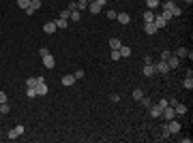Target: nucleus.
I'll return each instance as SVG.
<instances>
[{
	"label": "nucleus",
	"instance_id": "33",
	"mask_svg": "<svg viewBox=\"0 0 193 143\" xmlns=\"http://www.w3.org/2000/svg\"><path fill=\"white\" fill-rule=\"evenodd\" d=\"M26 96H28V98H35V96H36V90H35V88H28V90H26Z\"/></svg>",
	"mask_w": 193,
	"mask_h": 143
},
{
	"label": "nucleus",
	"instance_id": "46",
	"mask_svg": "<svg viewBox=\"0 0 193 143\" xmlns=\"http://www.w3.org/2000/svg\"><path fill=\"white\" fill-rule=\"evenodd\" d=\"M86 2H95V0H86Z\"/></svg>",
	"mask_w": 193,
	"mask_h": 143
},
{
	"label": "nucleus",
	"instance_id": "38",
	"mask_svg": "<svg viewBox=\"0 0 193 143\" xmlns=\"http://www.w3.org/2000/svg\"><path fill=\"white\" fill-rule=\"evenodd\" d=\"M105 15H108V19H116V11H112V9H109Z\"/></svg>",
	"mask_w": 193,
	"mask_h": 143
},
{
	"label": "nucleus",
	"instance_id": "44",
	"mask_svg": "<svg viewBox=\"0 0 193 143\" xmlns=\"http://www.w3.org/2000/svg\"><path fill=\"white\" fill-rule=\"evenodd\" d=\"M169 58V51H161V60H168Z\"/></svg>",
	"mask_w": 193,
	"mask_h": 143
},
{
	"label": "nucleus",
	"instance_id": "2",
	"mask_svg": "<svg viewBox=\"0 0 193 143\" xmlns=\"http://www.w3.org/2000/svg\"><path fill=\"white\" fill-rule=\"evenodd\" d=\"M41 9V0H30V4H28V9H26V15H35V11Z\"/></svg>",
	"mask_w": 193,
	"mask_h": 143
},
{
	"label": "nucleus",
	"instance_id": "43",
	"mask_svg": "<svg viewBox=\"0 0 193 143\" xmlns=\"http://www.w3.org/2000/svg\"><path fill=\"white\" fill-rule=\"evenodd\" d=\"M75 9H77V4H75V2H69V9H67V11H75Z\"/></svg>",
	"mask_w": 193,
	"mask_h": 143
},
{
	"label": "nucleus",
	"instance_id": "1",
	"mask_svg": "<svg viewBox=\"0 0 193 143\" xmlns=\"http://www.w3.org/2000/svg\"><path fill=\"white\" fill-rule=\"evenodd\" d=\"M180 128H182V126H180V122H178L176 118H172V120L168 122V130H169V135H176V132H180Z\"/></svg>",
	"mask_w": 193,
	"mask_h": 143
},
{
	"label": "nucleus",
	"instance_id": "24",
	"mask_svg": "<svg viewBox=\"0 0 193 143\" xmlns=\"http://www.w3.org/2000/svg\"><path fill=\"white\" fill-rule=\"evenodd\" d=\"M142 96H144V92H142V90H140V88H135V90H133V98H135V100H137V103H140V100H142Z\"/></svg>",
	"mask_w": 193,
	"mask_h": 143
},
{
	"label": "nucleus",
	"instance_id": "36",
	"mask_svg": "<svg viewBox=\"0 0 193 143\" xmlns=\"http://www.w3.org/2000/svg\"><path fill=\"white\" fill-rule=\"evenodd\" d=\"M161 17H163L165 22H169V19H172V13H169V11H163V13H161Z\"/></svg>",
	"mask_w": 193,
	"mask_h": 143
},
{
	"label": "nucleus",
	"instance_id": "14",
	"mask_svg": "<svg viewBox=\"0 0 193 143\" xmlns=\"http://www.w3.org/2000/svg\"><path fill=\"white\" fill-rule=\"evenodd\" d=\"M142 73H144L146 77H152V75H155V64H144Z\"/></svg>",
	"mask_w": 193,
	"mask_h": 143
},
{
	"label": "nucleus",
	"instance_id": "19",
	"mask_svg": "<svg viewBox=\"0 0 193 143\" xmlns=\"http://www.w3.org/2000/svg\"><path fill=\"white\" fill-rule=\"evenodd\" d=\"M120 38H116V36H114V38H109V47L112 49H120Z\"/></svg>",
	"mask_w": 193,
	"mask_h": 143
},
{
	"label": "nucleus",
	"instance_id": "22",
	"mask_svg": "<svg viewBox=\"0 0 193 143\" xmlns=\"http://www.w3.org/2000/svg\"><path fill=\"white\" fill-rule=\"evenodd\" d=\"M185 90H193V77H185Z\"/></svg>",
	"mask_w": 193,
	"mask_h": 143
},
{
	"label": "nucleus",
	"instance_id": "25",
	"mask_svg": "<svg viewBox=\"0 0 193 143\" xmlns=\"http://www.w3.org/2000/svg\"><path fill=\"white\" fill-rule=\"evenodd\" d=\"M9 111H11V107H9V103H0V113H2V115H7Z\"/></svg>",
	"mask_w": 193,
	"mask_h": 143
},
{
	"label": "nucleus",
	"instance_id": "39",
	"mask_svg": "<svg viewBox=\"0 0 193 143\" xmlns=\"http://www.w3.org/2000/svg\"><path fill=\"white\" fill-rule=\"evenodd\" d=\"M15 130H17V135H24V130H26V128L22 126V124H17V126H15Z\"/></svg>",
	"mask_w": 193,
	"mask_h": 143
},
{
	"label": "nucleus",
	"instance_id": "27",
	"mask_svg": "<svg viewBox=\"0 0 193 143\" xmlns=\"http://www.w3.org/2000/svg\"><path fill=\"white\" fill-rule=\"evenodd\" d=\"M67 24H69V19H62V17L56 19V26H58V28H67Z\"/></svg>",
	"mask_w": 193,
	"mask_h": 143
},
{
	"label": "nucleus",
	"instance_id": "4",
	"mask_svg": "<svg viewBox=\"0 0 193 143\" xmlns=\"http://www.w3.org/2000/svg\"><path fill=\"white\" fill-rule=\"evenodd\" d=\"M168 71H169V66H168V62H165V60H161V62H157V64H155V73H161V75H165Z\"/></svg>",
	"mask_w": 193,
	"mask_h": 143
},
{
	"label": "nucleus",
	"instance_id": "3",
	"mask_svg": "<svg viewBox=\"0 0 193 143\" xmlns=\"http://www.w3.org/2000/svg\"><path fill=\"white\" fill-rule=\"evenodd\" d=\"M161 118L168 120V122H169L172 118H176V111H174V107H169V105H168V107H163V111H161Z\"/></svg>",
	"mask_w": 193,
	"mask_h": 143
},
{
	"label": "nucleus",
	"instance_id": "17",
	"mask_svg": "<svg viewBox=\"0 0 193 143\" xmlns=\"http://www.w3.org/2000/svg\"><path fill=\"white\" fill-rule=\"evenodd\" d=\"M118 51H120V58H129L131 56V47H127V45H120Z\"/></svg>",
	"mask_w": 193,
	"mask_h": 143
},
{
	"label": "nucleus",
	"instance_id": "5",
	"mask_svg": "<svg viewBox=\"0 0 193 143\" xmlns=\"http://www.w3.org/2000/svg\"><path fill=\"white\" fill-rule=\"evenodd\" d=\"M165 62H168L169 69H178V66H180V58H178V56H172V54H169V58L165 60Z\"/></svg>",
	"mask_w": 193,
	"mask_h": 143
},
{
	"label": "nucleus",
	"instance_id": "11",
	"mask_svg": "<svg viewBox=\"0 0 193 143\" xmlns=\"http://www.w3.org/2000/svg\"><path fill=\"white\" fill-rule=\"evenodd\" d=\"M157 26H155V22H150V24H144V32L146 34H157Z\"/></svg>",
	"mask_w": 193,
	"mask_h": 143
},
{
	"label": "nucleus",
	"instance_id": "16",
	"mask_svg": "<svg viewBox=\"0 0 193 143\" xmlns=\"http://www.w3.org/2000/svg\"><path fill=\"white\" fill-rule=\"evenodd\" d=\"M155 26H157L159 30H161V28H165V26H168V22H165L161 15H155Z\"/></svg>",
	"mask_w": 193,
	"mask_h": 143
},
{
	"label": "nucleus",
	"instance_id": "15",
	"mask_svg": "<svg viewBox=\"0 0 193 143\" xmlns=\"http://www.w3.org/2000/svg\"><path fill=\"white\" fill-rule=\"evenodd\" d=\"M142 17H144V24H150V22H155V13H152V9H148V11H146Z\"/></svg>",
	"mask_w": 193,
	"mask_h": 143
},
{
	"label": "nucleus",
	"instance_id": "34",
	"mask_svg": "<svg viewBox=\"0 0 193 143\" xmlns=\"http://www.w3.org/2000/svg\"><path fill=\"white\" fill-rule=\"evenodd\" d=\"M28 4H30V0H17V7H22V9H28Z\"/></svg>",
	"mask_w": 193,
	"mask_h": 143
},
{
	"label": "nucleus",
	"instance_id": "35",
	"mask_svg": "<svg viewBox=\"0 0 193 143\" xmlns=\"http://www.w3.org/2000/svg\"><path fill=\"white\" fill-rule=\"evenodd\" d=\"M73 77H75V79H82V77H84V71H82V69H77V71L73 73Z\"/></svg>",
	"mask_w": 193,
	"mask_h": 143
},
{
	"label": "nucleus",
	"instance_id": "40",
	"mask_svg": "<svg viewBox=\"0 0 193 143\" xmlns=\"http://www.w3.org/2000/svg\"><path fill=\"white\" fill-rule=\"evenodd\" d=\"M60 17H62V19H69V17H71V11H62Z\"/></svg>",
	"mask_w": 193,
	"mask_h": 143
},
{
	"label": "nucleus",
	"instance_id": "37",
	"mask_svg": "<svg viewBox=\"0 0 193 143\" xmlns=\"http://www.w3.org/2000/svg\"><path fill=\"white\" fill-rule=\"evenodd\" d=\"M47 54H49L47 47H41V49H39V56H41V58H43V56H47Z\"/></svg>",
	"mask_w": 193,
	"mask_h": 143
},
{
	"label": "nucleus",
	"instance_id": "23",
	"mask_svg": "<svg viewBox=\"0 0 193 143\" xmlns=\"http://www.w3.org/2000/svg\"><path fill=\"white\" fill-rule=\"evenodd\" d=\"M75 4H77V11H86V9H88V2H86V0H77Z\"/></svg>",
	"mask_w": 193,
	"mask_h": 143
},
{
	"label": "nucleus",
	"instance_id": "12",
	"mask_svg": "<svg viewBox=\"0 0 193 143\" xmlns=\"http://www.w3.org/2000/svg\"><path fill=\"white\" fill-rule=\"evenodd\" d=\"M43 30H45L47 34H54V32L58 30V26H56V22H47V24L43 26Z\"/></svg>",
	"mask_w": 193,
	"mask_h": 143
},
{
	"label": "nucleus",
	"instance_id": "29",
	"mask_svg": "<svg viewBox=\"0 0 193 143\" xmlns=\"http://www.w3.org/2000/svg\"><path fill=\"white\" fill-rule=\"evenodd\" d=\"M146 7H148V9H157L159 0H146Z\"/></svg>",
	"mask_w": 193,
	"mask_h": 143
},
{
	"label": "nucleus",
	"instance_id": "31",
	"mask_svg": "<svg viewBox=\"0 0 193 143\" xmlns=\"http://www.w3.org/2000/svg\"><path fill=\"white\" fill-rule=\"evenodd\" d=\"M140 103H142L144 107H150V105H152V100H150L148 96H142V100H140Z\"/></svg>",
	"mask_w": 193,
	"mask_h": 143
},
{
	"label": "nucleus",
	"instance_id": "26",
	"mask_svg": "<svg viewBox=\"0 0 193 143\" xmlns=\"http://www.w3.org/2000/svg\"><path fill=\"white\" fill-rule=\"evenodd\" d=\"M169 13H172V17H178V15H180V7H178V4H174V7L169 9Z\"/></svg>",
	"mask_w": 193,
	"mask_h": 143
},
{
	"label": "nucleus",
	"instance_id": "21",
	"mask_svg": "<svg viewBox=\"0 0 193 143\" xmlns=\"http://www.w3.org/2000/svg\"><path fill=\"white\" fill-rule=\"evenodd\" d=\"M187 54H189V49H187V47H178V49H176V54H174V56H178V58H185Z\"/></svg>",
	"mask_w": 193,
	"mask_h": 143
},
{
	"label": "nucleus",
	"instance_id": "41",
	"mask_svg": "<svg viewBox=\"0 0 193 143\" xmlns=\"http://www.w3.org/2000/svg\"><path fill=\"white\" fill-rule=\"evenodd\" d=\"M159 105H161V107H168V105H169L168 98H161V100H159Z\"/></svg>",
	"mask_w": 193,
	"mask_h": 143
},
{
	"label": "nucleus",
	"instance_id": "9",
	"mask_svg": "<svg viewBox=\"0 0 193 143\" xmlns=\"http://www.w3.org/2000/svg\"><path fill=\"white\" fill-rule=\"evenodd\" d=\"M101 9H103V7H101V4H99V2H88V11L92 13V15H99V13H101Z\"/></svg>",
	"mask_w": 193,
	"mask_h": 143
},
{
	"label": "nucleus",
	"instance_id": "6",
	"mask_svg": "<svg viewBox=\"0 0 193 143\" xmlns=\"http://www.w3.org/2000/svg\"><path fill=\"white\" fill-rule=\"evenodd\" d=\"M43 66H45V69H54V66H56V60H54V56H52V54L43 56Z\"/></svg>",
	"mask_w": 193,
	"mask_h": 143
},
{
	"label": "nucleus",
	"instance_id": "8",
	"mask_svg": "<svg viewBox=\"0 0 193 143\" xmlns=\"http://www.w3.org/2000/svg\"><path fill=\"white\" fill-rule=\"evenodd\" d=\"M35 90H36V96H45L47 94V85H45V81H39V84L35 85Z\"/></svg>",
	"mask_w": 193,
	"mask_h": 143
},
{
	"label": "nucleus",
	"instance_id": "7",
	"mask_svg": "<svg viewBox=\"0 0 193 143\" xmlns=\"http://www.w3.org/2000/svg\"><path fill=\"white\" fill-rule=\"evenodd\" d=\"M148 109H150V115H152L155 120H157V118H161V111H163V107H161L159 103H157V105H150Z\"/></svg>",
	"mask_w": 193,
	"mask_h": 143
},
{
	"label": "nucleus",
	"instance_id": "10",
	"mask_svg": "<svg viewBox=\"0 0 193 143\" xmlns=\"http://www.w3.org/2000/svg\"><path fill=\"white\" fill-rule=\"evenodd\" d=\"M116 19L124 26V24H129V22H131V15H129V13H116Z\"/></svg>",
	"mask_w": 193,
	"mask_h": 143
},
{
	"label": "nucleus",
	"instance_id": "13",
	"mask_svg": "<svg viewBox=\"0 0 193 143\" xmlns=\"http://www.w3.org/2000/svg\"><path fill=\"white\" fill-rule=\"evenodd\" d=\"M172 107H174V111H176V115H185V113H187V107H185V105H180L178 100H176Z\"/></svg>",
	"mask_w": 193,
	"mask_h": 143
},
{
	"label": "nucleus",
	"instance_id": "42",
	"mask_svg": "<svg viewBox=\"0 0 193 143\" xmlns=\"http://www.w3.org/2000/svg\"><path fill=\"white\" fill-rule=\"evenodd\" d=\"M0 103H7V94H4L2 90H0Z\"/></svg>",
	"mask_w": 193,
	"mask_h": 143
},
{
	"label": "nucleus",
	"instance_id": "20",
	"mask_svg": "<svg viewBox=\"0 0 193 143\" xmlns=\"http://www.w3.org/2000/svg\"><path fill=\"white\" fill-rule=\"evenodd\" d=\"M69 19H73V22H80V19H82V11H77V9H75V11H71V17H69Z\"/></svg>",
	"mask_w": 193,
	"mask_h": 143
},
{
	"label": "nucleus",
	"instance_id": "45",
	"mask_svg": "<svg viewBox=\"0 0 193 143\" xmlns=\"http://www.w3.org/2000/svg\"><path fill=\"white\" fill-rule=\"evenodd\" d=\"M185 2H187V4H191V2H193V0H185Z\"/></svg>",
	"mask_w": 193,
	"mask_h": 143
},
{
	"label": "nucleus",
	"instance_id": "47",
	"mask_svg": "<svg viewBox=\"0 0 193 143\" xmlns=\"http://www.w3.org/2000/svg\"><path fill=\"white\" fill-rule=\"evenodd\" d=\"M105 2H108V0H105Z\"/></svg>",
	"mask_w": 193,
	"mask_h": 143
},
{
	"label": "nucleus",
	"instance_id": "32",
	"mask_svg": "<svg viewBox=\"0 0 193 143\" xmlns=\"http://www.w3.org/2000/svg\"><path fill=\"white\" fill-rule=\"evenodd\" d=\"M26 85H28V88H35V85H36V79H35V77H28V79H26Z\"/></svg>",
	"mask_w": 193,
	"mask_h": 143
},
{
	"label": "nucleus",
	"instance_id": "30",
	"mask_svg": "<svg viewBox=\"0 0 193 143\" xmlns=\"http://www.w3.org/2000/svg\"><path fill=\"white\" fill-rule=\"evenodd\" d=\"M109 58L114 60V62H116V60H120V51H118V49H112V54H109Z\"/></svg>",
	"mask_w": 193,
	"mask_h": 143
},
{
	"label": "nucleus",
	"instance_id": "18",
	"mask_svg": "<svg viewBox=\"0 0 193 143\" xmlns=\"http://www.w3.org/2000/svg\"><path fill=\"white\" fill-rule=\"evenodd\" d=\"M75 84V77H73V75H64V77H62V85H73Z\"/></svg>",
	"mask_w": 193,
	"mask_h": 143
},
{
	"label": "nucleus",
	"instance_id": "28",
	"mask_svg": "<svg viewBox=\"0 0 193 143\" xmlns=\"http://www.w3.org/2000/svg\"><path fill=\"white\" fill-rule=\"evenodd\" d=\"M7 137H9V139H11V141H15V139H17V137H19V135H17V130H15V128H11V130L7 132Z\"/></svg>",
	"mask_w": 193,
	"mask_h": 143
}]
</instances>
